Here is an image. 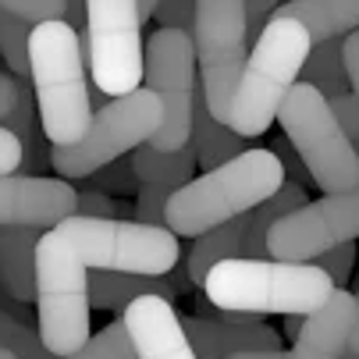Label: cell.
Returning a JSON list of instances; mask_svg holds the SVG:
<instances>
[{
	"mask_svg": "<svg viewBox=\"0 0 359 359\" xmlns=\"http://www.w3.org/2000/svg\"><path fill=\"white\" fill-rule=\"evenodd\" d=\"M199 359H228L245 348H281L278 331L260 320H231L228 310H217L214 302L203 306L199 317H182Z\"/></svg>",
	"mask_w": 359,
	"mask_h": 359,
	"instance_id": "4fadbf2b",
	"label": "cell"
},
{
	"mask_svg": "<svg viewBox=\"0 0 359 359\" xmlns=\"http://www.w3.org/2000/svg\"><path fill=\"white\" fill-rule=\"evenodd\" d=\"M231 256H245V217H235L228 224H217L210 231L196 235V245L185 256V274H189L192 285L203 288L207 274L221 260H231Z\"/></svg>",
	"mask_w": 359,
	"mask_h": 359,
	"instance_id": "ffe728a7",
	"label": "cell"
},
{
	"mask_svg": "<svg viewBox=\"0 0 359 359\" xmlns=\"http://www.w3.org/2000/svg\"><path fill=\"white\" fill-rule=\"evenodd\" d=\"M355 302H359V292H355ZM348 352L359 355V313H355V331H352V341H348Z\"/></svg>",
	"mask_w": 359,
	"mask_h": 359,
	"instance_id": "74e56055",
	"label": "cell"
},
{
	"mask_svg": "<svg viewBox=\"0 0 359 359\" xmlns=\"http://www.w3.org/2000/svg\"><path fill=\"white\" fill-rule=\"evenodd\" d=\"M139 359H199L168 295H142L121 313Z\"/></svg>",
	"mask_w": 359,
	"mask_h": 359,
	"instance_id": "7c38bea8",
	"label": "cell"
},
{
	"mask_svg": "<svg viewBox=\"0 0 359 359\" xmlns=\"http://www.w3.org/2000/svg\"><path fill=\"white\" fill-rule=\"evenodd\" d=\"M355 313H359L355 292L334 288L320 310L302 317V331L292 341V352L306 359H345L352 331H355Z\"/></svg>",
	"mask_w": 359,
	"mask_h": 359,
	"instance_id": "5bb4252c",
	"label": "cell"
},
{
	"mask_svg": "<svg viewBox=\"0 0 359 359\" xmlns=\"http://www.w3.org/2000/svg\"><path fill=\"white\" fill-rule=\"evenodd\" d=\"M153 22H157L161 29L192 32V25H196V0H161L157 11H153Z\"/></svg>",
	"mask_w": 359,
	"mask_h": 359,
	"instance_id": "83f0119b",
	"label": "cell"
},
{
	"mask_svg": "<svg viewBox=\"0 0 359 359\" xmlns=\"http://www.w3.org/2000/svg\"><path fill=\"white\" fill-rule=\"evenodd\" d=\"M285 185V164L274 149H245L235 161L203 171L168 199L164 224L175 235L196 238L217 224L245 217Z\"/></svg>",
	"mask_w": 359,
	"mask_h": 359,
	"instance_id": "3957f363",
	"label": "cell"
},
{
	"mask_svg": "<svg viewBox=\"0 0 359 359\" xmlns=\"http://www.w3.org/2000/svg\"><path fill=\"white\" fill-rule=\"evenodd\" d=\"M278 8H281V0H245V39H249V46L260 39V32L267 29V22L274 18Z\"/></svg>",
	"mask_w": 359,
	"mask_h": 359,
	"instance_id": "f546056e",
	"label": "cell"
},
{
	"mask_svg": "<svg viewBox=\"0 0 359 359\" xmlns=\"http://www.w3.org/2000/svg\"><path fill=\"white\" fill-rule=\"evenodd\" d=\"M32 96L39 128L50 146H72L86 135L93 121V93H89V61L79 29L65 18L32 25Z\"/></svg>",
	"mask_w": 359,
	"mask_h": 359,
	"instance_id": "6da1fadb",
	"label": "cell"
},
{
	"mask_svg": "<svg viewBox=\"0 0 359 359\" xmlns=\"http://www.w3.org/2000/svg\"><path fill=\"white\" fill-rule=\"evenodd\" d=\"M139 0H86V29L79 39L93 86L107 96H125L142 89L146 75V43H142Z\"/></svg>",
	"mask_w": 359,
	"mask_h": 359,
	"instance_id": "52a82bcc",
	"label": "cell"
},
{
	"mask_svg": "<svg viewBox=\"0 0 359 359\" xmlns=\"http://www.w3.org/2000/svg\"><path fill=\"white\" fill-rule=\"evenodd\" d=\"M196 146H182V149H161L153 142H142L139 149H132V168H135V182L139 185H164V189H182L192 182L196 171Z\"/></svg>",
	"mask_w": 359,
	"mask_h": 359,
	"instance_id": "d6986e66",
	"label": "cell"
},
{
	"mask_svg": "<svg viewBox=\"0 0 359 359\" xmlns=\"http://www.w3.org/2000/svg\"><path fill=\"white\" fill-rule=\"evenodd\" d=\"M157 4H161V0H139V11H142V18H153Z\"/></svg>",
	"mask_w": 359,
	"mask_h": 359,
	"instance_id": "f35d334b",
	"label": "cell"
},
{
	"mask_svg": "<svg viewBox=\"0 0 359 359\" xmlns=\"http://www.w3.org/2000/svg\"><path fill=\"white\" fill-rule=\"evenodd\" d=\"M345 68H348V89L359 100V29L345 36Z\"/></svg>",
	"mask_w": 359,
	"mask_h": 359,
	"instance_id": "e575fe53",
	"label": "cell"
},
{
	"mask_svg": "<svg viewBox=\"0 0 359 359\" xmlns=\"http://www.w3.org/2000/svg\"><path fill=\"white\" fill-rule=\"evenodd\" d=\"M65 359H139V352H135V345H132V334H128L125 317H118V320L107 324L104 331L89 334V341H86L79 352L65 355Z\"/></svg>",
	"mask_w": 359,
	"mask_h": 359,
	"instance_id": "cb8c5ba5",
	"label": "cell"
},
{
	"mask_svg": "<svg viewBox=\"0 0 359 359\" xmlns=\"http://www.w3.org/2000/svg\"><path fill=\"white\" fill-rule=\"evenodd\" d=\"M39 228H0V288L15 302H36Z\"/></svg>",
	"mask_w": 359,
	"mask_h": 359,
	"instance_id": "9a60e30c",
	"label": "cell"
},
{
	"mask_svg": "<svg viewBox=\"0 0 359 359\" xmlns=\"http://www.w3.org/2000/svg\"><path fill=\"white\" fill-rule=\"evenodd\" d=\"M278 125L324 196L359 189V153L317 86L299 79L278 111Z\"/></svg>",
	"mask_w": 359,
	"mask_h": 359,
	"instance_id": "5b68a950",
	"label": "cell"
},
{
	"mask_svg": "<svg viewBox=\"0 0 359 359\" xmlns=\"http://www.w3.org/2000/svg\"><path fill=\"white\" fill-rule=\"evenodd\" d=\"M29 46H32V22L0 11V57H4L8 72H11L18 82L32 79Z\"/></svg>",
	"mask_w": 359,
	"mask_h": 359,
	"instance_id": "603a6c76",
	"label": "cell"
},
{
	"mask_svg": "<svg viewBox=\"0 0 359 359\" xmlns=\"http://www.w3.org/2000/svg\"><path fill=\"white\" fill-rule=\"evenodd\" d=\"M65 22H68L72 29H86V0H68Z\"/></svg>",
	"mask_w": 359,
	"mask_h": 359,
	"instance_id": "d590c367",
	"label": "cell"
},
{
	"mask_svg": "<svg viewBox=\"0 0 359 359\" xmlns=\"http://www.w3.org/2000/svg\"><path fill=\"white\" fill-rule=\"evenodd\" d=\"M142 295H168L175 299V285L153 274H128V271H100L89 278V302L96 310L125 313Z\"/></svg>",
	"mask_w": 359,
	"mask_h": 359,
	"instance_id": "ac0fdd59",
	"label": "cell"
},
{
	"mask_svg": "<svg viewBox=\"0 0 359 359\" xmlns=\"http://www.w3.org/2000/svg\"><path fill=\"white\" fill-rule=\"evenodd\" d=\"M189 142L196 146V161L203 171H214V168L235 161L238 153H245V135H238L231 125H224L210 114L203 89L196 93V114H192V139Z\"/></svg>",
	"mask_w": 359,
	"mask_h": 359,
	"instance_id": "e0dca14e",
	"label": "cell"
},
{
	"mask_svg": "<svg viewBox=\"0 0 359 359\" xmlns=\"http://www.w3.org/2000/svg\"><path fill=\"white\" fill-rule=\"evenodd\" d=\"M196 57H199V89L217 121L228 118L235 82L245 65V0H196Z\"/></svg>",
	"mask_w": 359,
	"mask_h": 359,
	"instance_id": "9c48e42d",
	"label": "cell"
},
{
	"mask_svg": "<svg viewBox=\"0 0 359 359\" xmlns=\"http://www.w3.org/2000/svg\"><path fill=\"white\" fill-rule=\"evenodd\" d=\"M132 178H135V168L132 161H114L107 168L96 171V189H111V192H132Z\"/></svg>",
	"mask_w": 359,
	"mask_h": 359,
	"instance_id": "1f68e13d",
	"label": "cell"
},
{
	"mask_svg": "<svg viewBox=\"0 0 359 359\" xmlns=\"http://www.w3.org/2000/svg\"><path fill=\"white\" fill-rule=\"evenodd\" d=\"M0 11L18 15V18H25V22L39 25V22L65 18V11H68V0H0Z\"/></svg>",
	"mask_w": 359,
	"mask_h": 359,
	"instance_id": "484cf974",
	"label": "cell"
},
{
	"mask_svg": "<svg viewBox=\"0 0 359 359\" xmlns=\"http://www.w3.org/2000/svg\"><path fill=\"white\" fill-rule=\"evenodd\" d=\"M313 36L299 18H271L267 29L249 46V57L242 65V75L235 82L231 104L224 125H231L238 135L256 139L271 128L278 118L285 96L302 79V68L313 54Z\"/></svg>",
	"mask_w": 359,
	"mask_h": 359,
	"instance_id": "277c9868",
	"label": "cell"
},
{
	"mask_svg": "<svg viewBox=\"0 0 359 359\" xmlns=\"http://www.w3.org/2000/svg\"><path fill=\"white\" fill-rule=\"evenodd\" d=\"M359 238V189L331 192L281 217L267 235V252L288 264H313L320 252Z\"/></svg>",
	"mask_w": 359,
	"mask_h": 359,
	"instance_id": "30bf717a",
	"label": "cell"
},
{
	"mask_svg": "<svg viewBox=\"0 0 359 359\" xmlns=\"http://www.w3.org/2000/svg\"><path fill=\"white\" fill-rule=\"evenodd\" d=\"M0 345L11 348L18 359H61L46 348L39 331H32L22 317H11L8 310H0Z\"/></svg>",
	"mask_w": 359,
	"mask_h": 359,
	"instance_id": "d4e9b609",
	"label": "cell"
},
{
	"mask_svg": "<svg viewBox=\"0 0 359 359\" xmlns=\"http://www.w3.org/2000/svg\"><path fill=\"white\" fill-rule=\"evenodd\" d=\"M278 18H299L313 43L341 39L359 29V0H288L274 11Z\"/></svg>",
	"mask_w": 359,
	"mask_h": 359,
	"instance_id": "2e32d148",
	"label": "cell"
},
{
	"mask_svg": "<svg viewBox=\"0 0 359 359\" xmlns=\"http://www.w3.org/2000/svg\"><path fill=\"white\" fill-rule=\"evenodd\" d=\"M302 203H306V189L295 185V182H285L271 199H264L260 207H252V210L245 214V256H252V260H264V256H271V252H267V235H271V228H274L281 217H288L292 210H299Z\"/></svg>",
	"mask_w": 359,
	"mask_h": 359,
	"instance_id": "44dd1931",
	"label": "cell"
},
{
	"mask_svg": "<svg viewBox=\"0 0 359 359\" xmlns=\"http://www.w3.org/2000/svg\"><path fill=\"white\" fill-rule=\"evenodd\" d=\"M22 96H25V82H18L11 72H0V121H8L18 111Z\"/></svg>",
	"mask_w": 359,
	"mask_h": 359,
	"instance_id": "836d02e7",
	"label": "cell"
},
{
	"mask_svg": "<svg viewBox=\"0 0 359 359\" xmlns=\"http://www.w3.org/2000/svg\"><path fill=\"white\" fill-rule=\"evenodd\" d=\"M228 359H285L281 348H245V352H235Z\"/></svg>",
	"mask_w": 359,
	"mask_h": 359,
	"instance_id": "8d00e7d4",
	"label": "cell"
},
{
	"mask_svg": "<svg viewBox=\"0 0 359 359\" xmlns=\"http://www.w3.org/2000/svg\"><path fill=\"white\" fill-rule=\"evenodd\" d=\"M313 264H317L320 271H327V274L334 278L338 288H345V281L352 278V264H355V245H352V242H341V245L320 252Z\"/></svg>",
	"mask_w": 359,
	"mask_h": 359,
	"instance_id": "f1b7e54d",
	"label": "cell"
},
{
	"mask_svg": "<svg viewBox=\"0 0 359 359\" xmlns=\"http://www.w3.org/2000/svg\"><path fill=\"white\" fill-rule=\"evenodd\" d=\"M164 125V104L157 93H149L146 86L125 96H111V104H104L86 135L72 146H50V168L57 171V178H93L100 168L114 164L125 153L139 149L149 142Z\"/></svg>",
	"mask_w": 359,
	"mask_h": 359,
	"instance_id": "8992f818",
	"label": "cell"
},
{
	"mask_svg": "<svg viewBox=\"0 0 359 359\" xmlns=\"http://www.w3.org/2000/svg\"><path fill=\"white\" fill-rule=\"evenodd\" d=\"M345 359H359V355H352V352H345Z\"/></svg>",
	"mask_w": 359,
	"mask_h": 359,
	"instance_id": "60d3db41",
	"label": "cell"
},
{
	"mask_svg": "<svg viewBox=\"0 0 359 359\" xmlns=\"http://www.w3.org/2000/svg\"><path fill=\"white\" fill-rule=\"evenodd\" d=\"M334 278L320 271L317 264H288V260H252V256H231L221 260L207 281V302L231 313H252V317H310L313 310L331 299Z\"/></svg>",
	"mask_w": 359,
	"mask_h": 359,
	"instance_id": "7a4b0ae2",
	"label": "cell"
},
{
	"mask_svg": "<svg viewBox=\"0 0 359 359\" xmlns=\"http://www.w3.org/2000/svg\"><path fill=\"white\" fill-rule=\"evenodd\" d=\"M142 86L161 96L164 125L149 142L161 149H182L192 139V114L199 93L196 39L182 29H157L146 39V75Z\"/></svg>",
	"mask_w": 359,
	"mask_h": 359,
	"instance_id": "ba28073f",
	"label": "cell"
},
{
	"mask_svg": "<svg viewBox=\"0 0 359 359\" xmlns=\"http://www.w3.org/2000/svg\"><path fill=\"white\" fill-rule=\"evenodd\" d=\"M25 164V142L0 121V175H15Z\"/></svg>",
	"mask_w": 359,
	"mask_h": 359,
	"instance_id": "4dcf8cb0",
	"label": "cell"
},
{
	"mask_svg": "<svg viewBox=\"0 0 359 359\" xmlns=\"http://www.w3.org/2000/svg\"><path fill=\"white\" fill-rule=\"evenodd\" d=\"M168 199H171V189H164V185H142L139 199H135V221H142V224H164Z\"/></svg>",
	"mask_w": 359,
	"mask_h": 359,
	"instance_id": "4316f807",
	"label": "cell"
},
{
	"mask_svg": "<svg viewBox=\"0 0 359 359\" xmlns=\"http://www.w3.org/2000/svg\"><path fill=\"white\" fill-rule=\"evenodd\" d=\"M79 192L68 178L39 175H0V228H39L50 231L61 221L75 217Z\"/></svg>",
	"mask_w": 359,
	"mask_h": 359,
	"instance_id": "8fae6325",
	"label": "cell"
},
{
	"mask_svg": "<svg viewBox=\"0 0 359 359\" xmlns=\"http://www.w3.org/2000/svg\"><path fill=\"white\" fill-rule=\"evenodd\" d=\"M302 82L317 86L327 100L348 93V68H345V39H324L313 46L310 61L302 68Z\"/></svg>",
	"mask_w": 359,
	"mask_h": 359,
	"instance_id": "7402d4cb",
	"label": "cell"
},
{
	"mask_svg": "<svg viewBox=\"0 0 359 359\" xmlns=\"http://www.w3.org/2000/svg\"><path fill=\"white\" fill-rule=\"evenodd\" d=\"M79 217H118V203L104 189H82L79 192Z\"/></svg>",
	"mask_w": 359,
	"mask_h": 359,
	"instance_id": "d6a6232c",
	"label": "cell"
},
{
	"mask_svg": "<svg viewBox=\"0 0 359 359\" xmlns=\"http://www.w3.org/2000/svg\"><path fill=\"white\" fill-rule=\"evenodd\" d=\"M0 61H4V57H0Z\"/></svg>",
	"mask_w": 359,
	"mask_h": 359,
	"instance_id": "b9f144b4",
	"label": "cell"
},
{
	"mask_svg": "<svg viewBox=\"0 0 359 359\" xmlns=\"http://www.w3.org/2000/svg\"><path fill=\"white\" fill-rule=\"evenodd\" d=\"M0 359H18V355H15L11 348H4V345H0Z\"/></svg>",
	"mask_w": 359,
	"mask_h": 359,
	"instance_id": "ab89813d",
	"label": "cell"
}]
</instances>
